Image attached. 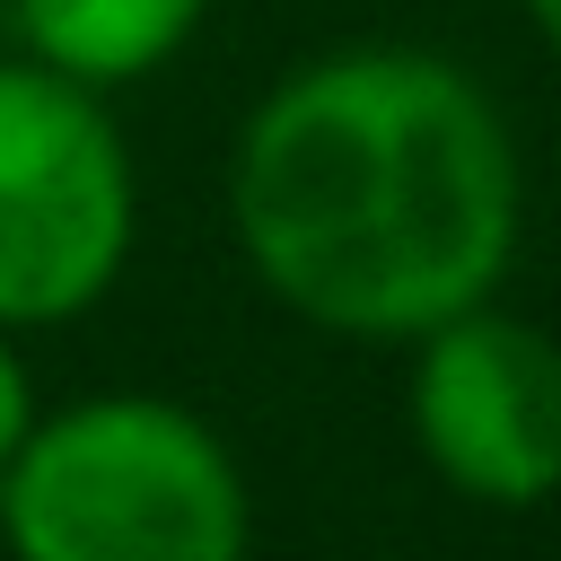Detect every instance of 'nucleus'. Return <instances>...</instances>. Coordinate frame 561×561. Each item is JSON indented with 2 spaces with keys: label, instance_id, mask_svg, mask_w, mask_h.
<instances>
[{
  "label": "nucleus",
  "instance_id": "nucleus-7",
  "mask_svg": "<svg viewBox=\"0 0 561 561\" xmlns=\"http://www.w3.org/2000/svg\"><path fill=\"white\" fill-rule=\"evenodd\" d=\"M526 18H535V35L561 53V0H526Z\"/></svg>",
  "mask_w": 561,
  "mask_h": 561
},
{
  "label": "nucleus",
  "instance_id": "nucleus-3",
  "mask_svg": "<svg viewBox=\"0 0 561 561\" xmlns=\"http://www.w3.org/2000/svg\"><path fill=\"white\" fill-rule=\"evenodd\" d=\"M140 228V184L96 88L26 61H0V324L88 316Z\"/></svg>",
  "mask_w": 561,
  "mask_h": 561
},
{
  "label": "nucleus",
  "instance_id": "nucleus-6",
  "mask_svg": "<svg viewBox=\"0 0 561 561\" xmlns=\"http://www.w3.org/2000/svg\"><path fill=\"white\" fill-rule=\"evenodd\" d=\"M26 430H35V386H26V359H18V342L0 324V465L26 447Z\"/></svg>",
  "mask_w": 561,
  "mask_h": 561
},
{
  "label": "nucleus",
  "instance_id": "nucleus-2",
  "mask_svg": "<svg viewBox=\"0 0 561 561\" xmlns=\"http://www.w3.org/2000/svg\"><path fill=\"white\" fill-rule=\"evenodd\" d=\"M9 561H245L254 500L228 438L167 394L35 412L0 465Z\"/></svg>",
  "mask_w": 561,
  "mask_h": 561
},
{
  "label": "nucleus",
  "instance_id": "nucleus-1",
  "mask_svg": "<svg viewBox=\"0 0 561 561\" xmlns=\"http://www.w3.org/2000/svg\"><path fill=\"white\" fill-rule=\"evenodd\" d=\"M228 219L254 280L342 342H421L508 280L526 167L491 88L412 44L298 61L237 131Z\"/></svg>",
  "mask_w": 561,
  "mask_h": 561
},
{
  "label": "nucleus",
  "instance_id": "nucleus-4",
  "mask_svg": "<svg viewBox=\"0 0 561 561\" xmlns=\"http://www.w3.org/2000/svg\"><path fill=\"white\" fill-rule=\"evenodd\" d=\"M412 447L482 508L561 491V342L508 307H465L412 342Z\"/></svg>",
  "mask_w": 561,
  "mask_h": 561
},
{
  "label": "nucleus",
  "instance_id": "nucleus-5",
  "mask_svg": "<svg viewBox=\"0 0 561 561\" xmlns=\"http://www.w3.org/2000/svg\"><path fill=\"white\" fill-rule=\"evenodd\" d=\"M210 0H18V35L44 70L79 88H123L149 79L193 44Z\"/></svg>",
  "mask_w": 561,
  "mask_h": 561
}]
</instances>
